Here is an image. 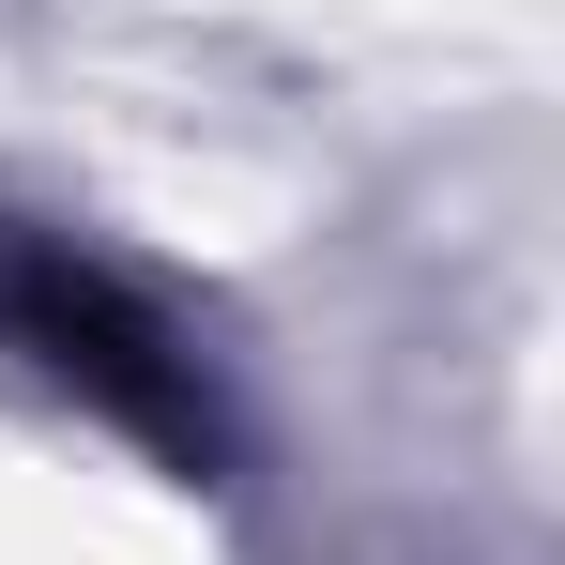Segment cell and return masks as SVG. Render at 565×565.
<instances>
[{"label":"cell","mask_w":565,"mask_h":565,"mask_svg":"<svg viewBox=\"0 0 565 565\" xmlns=\"http://www.w3.org/2000/svg\"><path fill=\"white\" fill-rule=\"evenodd\" d=\"M0 321H15L62 382H93L122 428H153V444H214L199 397H184V367L122 321V290H107V276H77V260H0Z\"/></svg>","instance_id":"obj_1"}]
</instances>
